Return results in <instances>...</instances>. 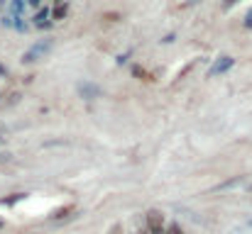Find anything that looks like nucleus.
I'll return each instance as SVG.
<instances>
[{"label": "nucleus", "instance_id": "nucleus-1", "mask_svg": "<svg viewBox=\"0 0 252 234\" xmlns=\"http://www.w3.org/2000/svg\"><path fill=\"white\" fill-rule=\"evenodd\" d=\"M147 229L152 234H164V215H159L157 210L147 212Z\"/></svg>", "mask_w": 252, "mask_h": 234}, {"label": "nucleus", "instance_id": "nucleus-2", "mask_svg": "<svg viewBox=\"0 0 252 234\" xmlns=\"http://www.w3.org/2000/svg\"><path fill=\"white\" fill-rule=\"evenodd\" d=\"M52 44H54L52 39H47V42H40L35 49H30V52L22 56V61H25V64H32V61H37V56H40V54H47V52L52 49Z\"/></svg>", "mask_w": 252, "mask_h": 234}, {"label": "nucleus", "instance_id": "nucleus-3", "mask_svg": "<svg viewBox=\"0 0 252 234\" xmlns=\"http://www.w3.org/2000/svg\"><path fill=\"white\" fill-rule=\"evenodd\" d=\"M232 64H235V59L232 56H220L213 66H210V71H208V76H218V73H225V71H230L232 69Z\"/></svg>", "mask_w": 252, "mask_h": 234}, {"label": "nucleus", "instance_id": "nucleus-4", "mask_svg": "<svg viewBox=\"0 0 252 234\" xmlns=\"http://www.w3.org/2000/svg\"><path fill=\"white\" fill-rule=\"evenodd\" d=\"M79 93L84 95V98H88V100H93V98H98V86H93V83H81L79 86Z\"/></svg>", "mask_w": 252, "mask_h": 234}, {"label": "nucleus", "instance_id": "nucleus-5", "mask_svg": "<svg viewBox=\"0 0 252 234\" xmlns=\"http://www.w3.org/2000/svg\"><path fill=\"white\" fill-rule=\"evenodd\" d=\"M49 15H52V10H49V8L40 10V13H37V18H35L37 27H44V25H49Z\"/></svg>", "mask_w": 252, "mask_h": 234}, {"label": "nucleus", "instance_id": "nucleus-6", "mask_svg": "<svg viewBox=\"0 0 252 234\" xmlns=\"http://www.w3.org/2000/svg\"><path fill=\"white\" fill-rule=\"evenodd\" d=\"M66 10H69V8H66V3H62V5H57V8H54L52 18H54V20H64V18H66Z\"/></svg>", "mask_w": 252, "mask_h": 234}, {"label": "nucleus", "instance_id": "nucleus-7", "mask_svg": "<svg viewBox=\"0 0 252 234\" xmlns=\"http://www.w3.org/2000/svg\"><path fill=\"white\" fill-rule=\"evenodd\" d=\"M169 234H184V229L179 224H169Z\"/></svg>", "mask_w": 252, "mask_h": 234}, {"label": "nucleus", "instance_id": "nucleus-8", "mask_svg": "<svg viewBox=\"0 0 252 234\" xmlns=\"http://www.w3.org/2000/svg\"><path fill=\"white\" fill-rule=\"evenodd\" d=\"M10 159H13V156H10L8 151H0V163H8Z\"/></svg>", "mask_w": 252, "mask_h": 234}, {"label": "nucleus", "instance_id": "nucleus-9", "mask_svg": "<svg viewBox=\"0 0 252 234\" xmlns=\"http://www.w3.org/2000/svg\"><path fill=\"white\" fill-rule=\"evenodd\" d=\"M245 27H252V10H250L247 18H245Z\"/></svg>", "mask_w": 252, "mask_h": 234}, {"label": "nucleus", "instance_id": "nucleus-10", "mask_svg": "<svg viewBox=\"0 0 252 234\" xmlns=\"http://www.w3.org/2000/svg\"><path fill=\"white\" fill-rule=\"evenodd\" d=\"M196 3H201V0H186V3H184V8H191V5H196Z\"/></svg>", "mask_w": 252, "mask_h": 234}, {"label": "nucleus", "instance_id": "nucleus-11", "mask_svg": "<svg viewBox=\"0 0 252 234\" xmlns=\"http://www.w3.org/2000/svg\"><path fill=\"white\" fill-rule=\"evenodd\" d=\"M232 3H237V0H225V8H230Z\"/></svg>", "mask_w": 252, "mask_h": 234}, {"label": "nucleus", "instance_id": "nucleus-12", "mask_svg": "<svg viewBox=\"0 0 252 234\" xmlns=\"http://www.w3.org/2000/svg\"><path fill=\"white\" fill-rule=\"evenodd\" d=\"M62 3H66V0H57V5H62Z\"/></svg>", "mask_w": 252, "mask_h": 234}]
</instances>
